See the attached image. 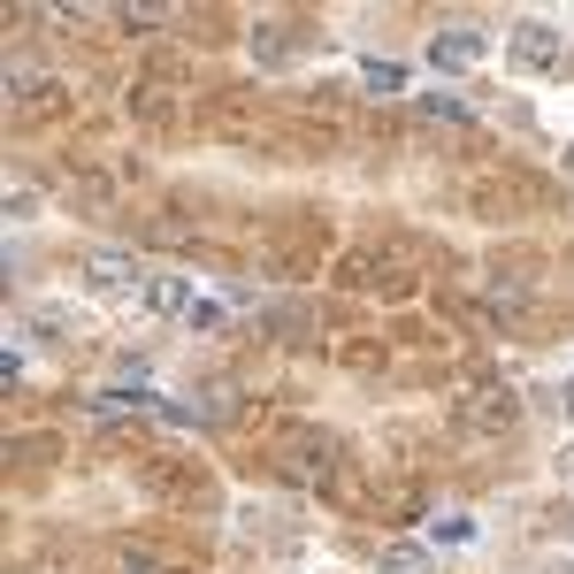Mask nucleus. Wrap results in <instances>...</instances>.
<instances>
[{"mask_svg": "<svg viewBox=\"0 0 574 574\" xmlns=\"http://www.w3.org/2000/svg\"><path fill=\"white\" fill-rule=\"evenodd\" d=\"M8 100H15V123H39V116H62V85H39V77H8Z\"/></svg>", "mask_w": 574, "mask_h": 574, "instance_id": "20e7f679", "label": "nucleus"}, {"mask_svg": "<svg viewBox=\"0 0 574 574\" xmlns=\"http://www.w3.org/2000/svg\"><path fill=\"white\" fill-rule=\"evenodd\" d=\"M567 176H574V145H567Z\"/></svg>", "mask_w": 574, "mask_h": 574, "instance_id": "f8f14e48", "label": "nucleus"}, {"mask_svg": "<svg viewBox=\"0 0 574 574\" xmlns=\"http://www.w3.org/2000/svg\"><path fill=\"white\" fill-rule=\"evenodd\" d=\"M368 85H376V93H399V85H407V69H391V62H368Z\"/></svg>", "mask_w": 574, "mask_h": 574, "instance_id": "9d476101", "label": "nucleus"}, {"mask_svg": "<svg viewBox=\"0 0 574 574\" xmlns=\"http://www.w3.org/2000/svg\"><path fill=\"white\" fill-rule=\"evenodd\" d=\"M560 475H567V483H574V444H567V452H560Z\"/></svg>", "mask_w": 574, "mask_h": 574, "instance_id": "9b49d317", "label": "nucleus"}, {"mask_svg": "<svg viewBox=\"0 0 574 574\" xmlns=\"http://www.w3.org/2000/svg\"><path fill=\"white\" fill-rule=\"evenodd\" d=\"M430 544H444V552H459V544H475V521H467V513H436Z\"/></svg>", "mask_w": 574, "mask_h": 574, "instance_id": "6e6552de", "label": "nucleus"}, {"mask_svg": "<svg viewBox=\"0 0 574 574\" xmlns=\"http://www.w3.org/2000/svg\"><path fill=\"white\" fill-rule=\"evenodd\" d=\"M383 574H430V552L422 544H391L383 552Z\"/></svg>", "mask_w": 574, "mask_h": 574, "instance_id": "1a4fd4ad", "label": "nucleus"}, {"mask_svg": "<svg viewBox=\"0 0 574 574\" xmlns=\"http://www.w3.org/2000/svg\"><path fill=\"white\" fill-rule=\"evenodd\" d=\"M414 116H422V123H444V131H459V123H475V108H459L452 93H422V100H414Z\"/></svg>", "mask_w": 574, "mask_h": 574, "instance_id": "0eeeda50", "label": "nucleus"}, {"mask_svg": "<svg viewBox=\"0 0 574 574\" xmlns=\"http://www.w3.org/2000/svg\"><path fill=\"white\" fill-rule=\"evenodd\" d=\"M506 62H513V69H552V62H560V31H552V23H513Z\"/></svg>", "mask_w": 574, "mask_h": 574, "instance_id": "f03ea898", "label": "nucleus"}, {"mask_svg": "<svg viewBox=\"0 0 574 574\" xmlns=\"http://www.w3.org/2000/svg\"><path fill=\"white\" fill-rule=\"evenodd\" d=\"M77 284L93 291V299H131L139 291V261L131 253H85L77 261Z\"/></svg>", "mask_w": 574, "mask_h": 574, "instance_id": "f257e3e1", "label": "nucleus"}, {"mask_svg": "<svg viewBox=\"0 0 574 574\" xmlns=\"http://www.w3.org/2000/svg\"><path fill=\"white\" fill-rule=\"evenodd\" d=\"M483 54H490V39H483V31H459V23L430 39V62H436V69H475Z\"/></svg>", "mask_w": 574, "mask_h": 574, "instance_id": "7ed1b4c3", "label": "nucleus"}, {"mask_svg": "<svg viewBox=\"0 0 574 574\" xmlns=\"http://www.w3.org/2000/svg\"><path fill=\"white\" fill-rule=\"evenodd\" d=\"M139 306L145 314H184V306H192V284H184V277H153V284L139 291Z\"/></svg>", "mask_w": 574, "mask_h": 574, "instance_id": "39448f33", "label": "nucleus"}, {"mask_svg": "<svg viewBox=\"0 0 574 574\" xmlns=\"http://www.w3.org/2000/svg\"><path fill=\"white\" fill-rule=\"evenodd\" d=\"M467 422H475V430H513V399H506V391H483V399H467Z\"/></svg>", "mask_w": 574, "mask_h": 574, "instance_id": "423d86ee", "label": "nucleus"}]
</instances>
